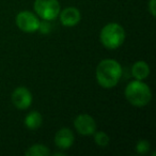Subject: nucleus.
<instances>
[{
    "label": "nucleus",
    "mask_w": 156,
    "mask_h": 156,
    "mask_svg": "<svg viewBox=\"0 0 156 156\" xmlns=\"http://www.w3.org/2000/svg\"><path fill=\"white\" fill-rule=\"evenodd\" d=\"M39 30L42 33H48L50 31V25L48 24V20H44V22H40Z\"/></svg>",
    "instance_id": "2eb2a0df"
},
{
    "label": "nucleus",
    "mask_w": 156,
    "mask_h": 156,
    "mask_svg": "<svg viewBox=\"0 0 156 156\" xmlns=\"http://www.w3.org/2000/svg\"><path fill=\"white\" fill-rule=\"evenodd\" d=\"M132 74L135 79L143 80L150 75V66L144 61H137L132 67Z\"/></svg>",
    "instance_id": "9d476101"
},
{
    "label": "nucleus",
    "mask_w": 156,
    "mask_h": 156,
    "mask_svg": "<svg viewBox=\"0 0 156 156\" xmlns=\"http://www.w3.org/2000/svg\"><path fill=\"white\" fill-rule=\"evenodd\" d=\"M34 11L39 17L44 20H52L61 11L58 0H35Z\"/></svg>",
    "instance_id": "20e7f679"
},
{
    "label": "nucleus",
    "mask_w": 156,
    "mask_h": 156,
    "mask_svg": "<svg viewBox=\"0 0 156 156\" xmlns=\"http://www.w3.org/2000/svg\"><path fill=\"white\" fill-rule=\"evenodd\" d=\"M125 98L135 107H144L152 98V92L147 83L142 80L130 81L125 88Z\"/></svg>",
    "instance_id": "f03ea898"
},
{
    "label": "nucleus",
    "mask_w": 156,
    "mask_h": 156,
    "mask_svg": "<svg viewBox=\"0 0 156 156\" xmlns=\"http://www.w3.org/2000/svg\"><path fill=\"white\" fill-rule=\"evenodd\" d=\"M100 39L102 44L106 48L115 49L124 43L125 31L121 25L117 24V23H110L102 29Z\"/></svg>",
    "instance_id": "7ed1b4c3"
},
{
    "label": "nucleus",
    "mask_w": 156,
    "mask_h": 156,
    "mask_svg": "<svg viewBox=\"0 0 156 156\" xmlns=\"http://www.w3.org/2000/svg\"><path fill=\"white\" fill-rule=\"evenodd\" d=\"M74 134L69 128L63 127L55 135V144L61 150H69L74 143Z\"/></svg>",
    "instance_id": "6e6552de"
},
{
    "label": "nucleus",
    "mask_w": 156,
    "mask_h": 156,
    "mask_svg": "<svg viewBox=\"0 0 156 156\" xmlns=\"http://www.w3.org/2000/svg\"><path fill=\"white\" fill-rule=\"evenodd\" d=\"M59 15H60L61 24L65 27L76 26L78 23L80 22V18H81L79 10L76 9V8H74V7L65 8L62 12L59 13Z\"/></svg>",
    "instance_id": "1a4fd4ad"
},
{
    "label": "nucleus",
    "mask_w": 156,
    "mask_h": 156,
    "mask_svg": "<svg viewBox=\"0 0 156 156\" xmlns=\"http://www.w3.org/2000/svg\"><path fill=\"white\" fill-rule=\"evenodd\" d=\"M11 100L16 108L25 110V109L29 108L32 103V94L27 88L18 87L13 91Z\"/></svg>",
    "instance_id": "0eeeda50"
},
{
    "label": "nucleus",
    "mask_w": 156,
    "mask_h": 156,
    "mask_svg": "<svg viewBox=\"0 0 156 156\" xmlns=\"http://www.w3.org/2000/svg\"><path fill=\"white\" fill-rule=\"evenodd\" d=\"M122 66L113 59H105L98 63L96 67V79L101 87L111 89L121 79Z\"/></svg>",
    "instance_id": "f257e3e1"
},
{
    "label": "nucleus",
    "mask_w": 156,
    "mask_h": 156,
    "mask_svg": "<svg viewBox=\"0 0 156 156\" xmlns=\"http://www.w3.org/2000/svg\"><path fill=\"white\" fill-rule=\"evenodd\" d=\"M155 5H156V0H150L149 2V11L152 14V16H155Z\"/></svg>",
    "instance_id": "dca6fc26"
},
{
    "label": "nucleus",
    "mask_w": 156,
    "mask_h": 156,
    "mask_svg": "<svg viewBox=\"0 0 156 156\" xmlns=\"http://www.w3.org/2000/svg\"><path fill=\"white\" fill-rule=\"evenodd\" d=\"M94 141L95 143L101 147H105L109 144V141H110V138L109 136L104 132H95L94 133Z\"/></svg>",
    "instance_id": "ddd939ff"
},
{
    "label": "nucleus",
    "mask_w": 156,
    "mask_h": 156,
    "mask_svg": "<svg viewBox=\"0 0 156 156\" xmlns=\"http://www.w3.org/2000/svg\"><path fill=\"white\" fill-rule=\"evenodd\" d=\"M43 118L39 111H31L29 115H26L25 118V125L29 129H37L42 125Z\"/></svg>",
    "instance_id": "9b49d317"
},
{
    "label": "nucleus",
    "mask_w": 156,
    "mask_h": 156,
    "mask_svg": "<svg viewBox=\"0 0 156 156\" xmlns=\"http://www.w3.org/2000/svg\"><path fill=\"white\" fill-rule=\"evenodd\" d=\"M16 26L25 32H35L39 30L40 20L34 13L29 11H22L16 15Z\"/></svg>",
    "instance_id": "39448f33"
},
{
    "label": "nucleus",
    "mask_w": 156,
    "mask_h": 156,
    "mask_svg": "<svg viewBox=\"0 0 156 156\" xmlns=\"http://www.w3.org/2000/svg\"><path fill=\"white\" fill-rule=\"evenodd\" d=\"M27 156H49L50 151L44 144H33L25 152Z\"/></svg>",
    "instance_id": "f8f14e48"
},
{
    "label": "nucleus",
    "mask_w": 156,
    "mask_h": 156,
    "mask_svg": "<svg viewBox=\"0 0 156 156\" xmlns=\"http://www.w3.org/2000/svg\"><path fill=\"white\" fill-rule=\"evenodd\" d=\"M150 150V143L145 140H140L136 145V151L139 154H145Z\"/></svg>",
    "instance_id": "4468645a"
},
{
    "label": "nucleus",
    "mask_w": 156,
    "mask_h": 156,
    "mask_svg": "<svg viewBox=\"0 0 156 156\" xmlns=\"http://www.w3.org/2000/svg\"><path fill=\"white\" fill-rule=\"evenodd\" d=\"M74 126L80 135L89 136L96 132V122L89 115H79L74 120Z\"/></svg>",
    "instance_id": "423d86ee"
}]
</instances>
